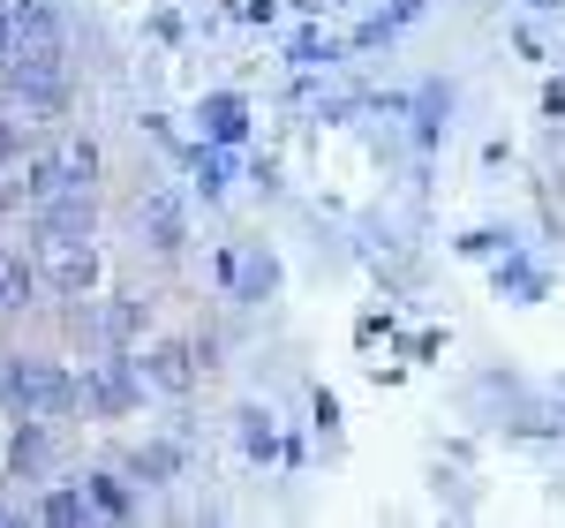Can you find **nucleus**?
I'll list each match as a JSON object with an SVG mask.
<instances>
[{"instance_id": "f257e3e1", "label": "nucleus", "mask_w": 565, "mask_h": 528, "mask_svg": "<svg viewBox=\"0 0 565 528\" xmlns=\"http://www.w3.org/2000/svg\"><path fill=\"white\" fill-rule=\"evenodd\" d=\"M76 98V68H68V39H23L0 61V106L15 122H61Z\"/></svg>"}, {"instance_id": "f03ea898", "label": "nucleus", "mask_w": 565, "mask_h": 528, "mask_svg": "<svg viewBox=\"0 0 565 528\" xmlns=\"http://www.w3.org/2000/svg\"><path fill=\"white\" fill-rule=\"evenodd\" d=\"M0 415H39V423H68V415H84L76 362L8 348V355H0Z\"/></svg>"}, {"instance_id": "7ed1b4c3", "label": "nucleus", "mask_w": 565, "mask_h": 528, "mask_svg": "<svg viewBox=\"0 0 565 528\" xmlns=\"http://www.w3.org/2000/svg\"><path fill=\"white\" fill-rule=\"evenodd\" d=\"M76 393H84V415H90V423H129V415H143L151 386H143L136 348H98L84 370H76Z\"/></svg>"}, {"instance_id": "20e7f679", "label": "nucleus", "mask_w": 565, "mask_h": 528, "mask_svg": "<svg viewBox=\"0 0 565 528\" xmlns=\"http://www.w3.org/2000/svg\"><path fill=\"white\" fill-rule=\"evenodd\" d=\"M31 250H39L45 295H61V303H98V287H106V250H98V234H84V242H31Z\"/></svg>"}, {"instance_id": "39448f33", "label": "nucleus", "mask_w": 565, "mask_h": 528, "mask_svg": "<svg viewBox=\"0 0 565 528\" xmlns=\"http://www.w3.org/2000/svg\"><path fill=\"white\" fill-rule=\"evenodd\" d=\"M136 362H143V386L159 400H189L212 370H204V348H196V332H151L143 348H136Z\"/></svg>"}, {"instance_id": "423d86ee", "label": "nucleus", "mask_w": 565, "mask_h": 528, "mask_svg": "<svg viewBox=\"0 0 565 528\" xmlns=\"http://www.w3.org/2000/svg\"><path fill=\"white\" fill-rule=\"evenodd\" d=\"M23 234L31 242H84V234H98V189L90 181H68V189L39 197L23 212Z\"/></svg>"}, {"instance_id": "0eeeda50", "label": "nucleus", "mask_w": 565, "mask_h": 528, "mask_svg": "<svg viewBox=\"0 0 565 528\" xmlns=\"http://www.w3.org/2000/svg\"><path fill=\"white\" fill-rule=\"evenodd\" d=\"M136 234H143L151 257L174 264L181 250H189V181H181V189H167V181L143 189V197H136Z\"/></svg>"}, {"instance_id": "6e6552de", "label": "nucleus", "mask_w": 565, "mask_h": 528, "mask_svg": "<svg viewBox=\"0 0 565 528\" xmlns=\"http://www.w3.org/2000/svg\"><path fill=\"white\" fill-rule=\"evenodd\" d=\"M53 461H61V423L8 415V484H53Z\"/></svg>"}, {"instance_id": "1a4fd4ad", "label": "nucleus", "mask_w": 565, "mask_h": 528, "mask_svg": "<svg viewBox=\"0 0 565 528\" xmlns=\"http://www.w3.org/2000/svg\"><path fill=\"white\" fill-rule=\"evenodd\" d=\"M181 175H189V197H204V204H226L234 197V175H242V159H234V144H212V136H189L174 151Z\"/></svg>"}, {"instance_id": "9d476101", "label": "nucleus", "mask_w": 565, "mask_h": 528, "mask_svg": "<svg viewBox=\"0 0 565 528\" xmlns=\"http://www.w3.org/2000/svg\"><path fill=\"white\" fill-rule=\"evenodd\" d=\"M189 461H196V445L181 439V431H167V439H143L121 453V468H129L143 490H167V484H189Z\"/></svg>"}, {"instance_id": "9b49d317", "label": "nucleus", "mask_w": 565, "mask_h": 528, "mask_svg": "<svg viewBox=\"0 0 565 528\" xmlns=\"http://www.w3.org/2000/svg\"><path fill=\"white\" fill-rule=\"evenodd\" d=\"M84 498H90L98 521H143V498H151V490L136 484L121 461H98V468H84Z\"/></svg>"}, {"instance_id": "f8f14e48", "label": "nucleus", "mask_w": 565, "mask_h": 528, "mask_svg": "<svg viewBox=\"0 0 565 528\" xmlns=\"http://www.w3.org/2000/svg\"><path fill=\"white\" fill-rule=\"evenodd\" d=\"M490 295L513 303V309H535L543 295H551V264L527 257V242H521V250H505V257L490 264Z\"/></svg>"}, {"instance_id": "ddd939ff", "label": "nucleus", "mask_w": 565, "mask_h": 528, "mask_svg": "<svg viewBox=\"0 0 565 528\" xmlns=\"http://www.w3.org/2000/svg\"><path fill=\"white\" fill-rule=\"evenodd\" d=\"M445 129H452V84H445V76H423V84L407 91V136H415V151L430 159L437 144H445Z\"/></svg>"}, {"instance_id": "4468645a", "label": "nucleus", "mask_w": 565, "mask_h": 528, "mask_svg": "<svg viewBox=\"0 0 565 528\" xmlns=\"http://www.w3.org/2000/svg\"><path fill=\"white\" fill-rule=\"evenodd\" d=\"M279 250L271 242H242V264H234V287H226V303L234 309H264L271 295H279Z\"/></svg>"}, {"instance_id": "2eb2a0df", "label": "nucleus", "mask_w": 565, "mask_h": 528, "mask_svg": "<svg viewBox=\"0 0 565 528\" xmlns=\"http://www.w3.org/2000/svg\"><path fill=\"white\" fill-rule=\"evenodd\" d=\"M90 332H98V348H143V295H129V287H98Z\"/></svg>"}, {"instance_id": "dca6fc26", "label": "nucleus", "mask_w": 565, "mask_h": 528, "mask_svg": "<svg viewBox=\"0 0 565 528\" xmlns=\"http://www.w3.org/2000/svg\"><path fill=\"white\" fill-rule=\"evenodd\" d=\"M189 122H196V136H212V144H234V151H242L257 114H249V98H242V91H204Z\"/></svg>"}, {"instance_id": "f3484780", "label": "nucleus", "mask_w": 565, "mask_h": 528, "mask_svg": "<svg viewBox=\"0 0 565 528\" xmlns=\"http://www.w3.org/2000/svg\"><path fill=\"white\" fill-rule=\"evenodd\" d=\"M234 445L249 468H279V415L264 400H234Z\"/></svg>"}, {"instance_id": "a211bd4d", "label": "nucleus", "mask_w": 565, "mask_h": 528, "mask_svg": "<svg viewBox=\"0 0 565 528\" xmlns=\"http://www.w3.org/2000/svg\"><path fill=\"white\" fill-rule=\"evenodd\" d=\"M39 295H45L39 250H0V317H23V309H39Z\"/></svg>"}, {"instance_id": "6ab92c4d", "label": "nucleus", "mask_w": 565, "mask_h": 528, "mask_svg": "<svg viewBox=\"0 0 565 528\" xmlns=\"http://www.w3.org/2000/svg\"><path fill=\"white\" fill-rule=\"evenodd\" d=\"M340 61H348V39H332L317 15H302V31L287 45V68H295V76H332Z\"/></svg>"}, {"instance_id": "aec40b11", "label": "nucleus", "mask_w": 565, "mask_h": 528, "mask_svg": "<svg viewBox=\"0 0 565 528\" xmlns=\"http://www.w3.org/2000/svg\"><path fill=\"white\" fill-rule=\"evenodd\" d=\"M31 514H39L45 528H90V521H98L90 498H84V476H68V484L53 476V484H39V506H31Z\"/></svg>"}, {"instance_id": "412c9836", "label": "nucleus", "mask_w": 565, "mask_h": 528, "mask_svg": "<svg viewBox=\"0 0 565 528\" xmlns=\"http://www.w3.org/2000/svg\"><path fill=\"white\" fill-rule=\"evenodd\" d=\"M423 15H430V0H385V8H377V15L348 39V53H377V45H392L399 31H415Z\"/></svg>"}, {"instance_id": "4be33fe9", "label": "nucleus", "mask_w": 565, "mask_h": 528, "mask_svg": "<svg viewBox=\"0 0 565 528\" xmlns=\"http://www.w3.org/2000/svg\"><path fill=\"white\" fill-rule=\"evenodd\" d=\"M505 250H521V234H513V226H460V234H452V257H468V264H498L505 257Z\"/></svg>"}, {"instance_id": "5701e85b", "label": "nucleus", "mask_w": 565, "mask_h": 528, "mask_svg": "<svg viewBox=\"0 0 565 528\" xmlns=\"http://www.w3.org/2000/svg\"><path fill=\"white\" fill-rule=\"evenodd\" d=\"M61 167H68V181H90V189H98V175H106V151H98V136L68 129V136H61Z\"/></svg>"}, {"instance_id": "b1692460", "label": "nucleus", "mask_w": 565, "mask_h": 528, "mask_svg": "<svg viewBox=\"0 0 565 528\" xmlns=\"http://www.w3.org/2000/svg\"><path fill=\"white\" fill-rule=\"evenodd\" d=\"M309 431H317V439H340V393H332V386L309 393Z\"/></svg>"}, {"instance_id": "393cba45", "label": "nucleus", "mask_w": 565, "mask_h": 528, "mask_svg": "<svg viewBox=\"0 0 565 528\" xmlns=\"http://www.w3.org/2000/svg\"><path fill=\"white\" fill-rule=\"evenodd\" d=\"M535 106H543V122H565V76H543V98Z\"/></svg>"}, {"instance_id": "a878e982", "label": "nucleus", "mask_w": 565, "mask_h": 528, "mask_svg": "<svg viewBox=\"0 0 565 528\" xmlns=\"http://www.w3.org/2000/svg\"><path fill=\"white\" fill-rule=\"evenodd\" d=\"M249 181H257L264 197H279V189H287V181H279V159H249Z\"/></svg>"}, {"instance_id": "bb28decb", "label": "nucleus", "mask_w": 565, "mask_h": 528, "mask_svg": "<svg viewBox=\"0 0 565 528\" xmlns=\"http://www.w3.org/2000/svg\"><path fill=\"white\" fill-rule=\"evenodd\" d=\"M354 340H362V348H377V340H392V317H377V309H370V317L354 325Z\"/></svg>"}, {"instance_id": "cd10ccee", "label": "nucleus", "mask_w": 565, "mask_h": 528, "mask_svg": "<svg viewBox=\"0 0 565 528\" xmlns=\"http://www.w3.org/2000/svg\"><path fill=\"white\" fill-rule=\"evenodd\" d=\"M242 23H279V0H234Z\"/></svg>"}, {"instance_id": "c85d7f7f", "label": "nucleus", "mask_w": 565, "mask_h": 528, "mask_svg": "<svg viewBox=\"0 0 565 528\" xmlns=\"http://www.w3.org/2000/svg\"><path fill=\"white\" fill-rule=\"evenodd\" d=\"M151 39H167V45H181V39H189V31H181V15H174V8H159V15H151Z\"/></svg>"}, {"instance_id": "c756f323", "label": "nucleus", "mask_w": 565, "mask_h": 528, "mask_svg": "<svg viewBox=\"0 0 565 528\" xmlns=\"http://www.w3.org/2000/svg\"><path fill=\"white\" fill-rule=\"evenodd\" d=\"M234 264H242V242H234V250H218V257H212V279H218V295L234 287Z\"/></svg>"}, {"instance_id": "7c9ffc66", "label": "nucleus", "mask_w": 565, "mask_h": 528, "mask_svg": "<svg viewBox=\"0 0 565 528\" xmlns=\"http://www.w3.org/2000/svg\"><path fill=\"white\" fill-rule=\"evenodd\" d=\"M407 355H415V362H430V355H445V332H415V340H407Z\"/></svg>"}, {"instance_id": "2f4dec72", "label": "nucleus", "mask_w": 565, "mask_h": 528, "mask_svg": "<svg viewBox=\"0 0 565 528\" xmlns=\"http://www.w3.org/2000/svg\"><path fill=\"white\" fill-rule=\"evenodd\" d=\"M513 53H521V61H543V39H535L527 23H513Z\"/></svg>"}, {"instance_id": "473e14b6", "label": "nucleus", "mask_w": 565, "mask_h": 528, "mask_svg": "<svg viewBox=\"0 0 565 528\" xmlns=\"http://www.w3.org/2000/svg\"><path fill=\"white\" fill-rule=\"evenodd\" d=\"M324 8H332V0H295V15H324Z\"/></svg>"}, {"instance_id": "72a5a7b5", "label": "nucleus", "mask_w": 565, "mask_h": 528, "mask_svg": "<svg viewBox=\"0 0 565 528\" xmlns=\"http://www.w3.org/2000/svg\"><path fill=\"white\" fill-rule=\"evenodd\" d=\"M521 8H535V15H558L565 0H521Z\"/></svg>"}, {"instance_id": "f704fd0d", "label": "nucleus", "mask_w": 565, "mask_h": 528, "mask_svg": "<svg viewBox=\"0 0 565 528\" xmlns=\"http://www.w3.org/2000/svg\"><path fill=\"white\" fill-rule=\"evenodd\" d=\"M15 521H23V514H15V506H8V498H0V528H15Z\"/></svg>"}]
</instances>
